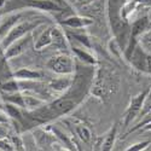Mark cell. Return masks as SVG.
<instances>
[{"label": "cell", "instance_id": "5b68a950", "mask_svg": "<svg viewBox=\"0 0 151 151\" xmlns=\"http://www.w3.org/2000/svg\"><path fill=\"white\" fill-rule=\"evenodd\" d=\"M33 134L37 146L40 149H42L44 151H57L55 149V144H60V143L48 128L47 129L37 128L33 132Z\"/></svg>", "mask_w": 151, "mask_h": 151}, {"label": "cell", "instance_id": "2e32d148", "mask_svg": "<svg viewBox=\"0 0 151 151\" xmlns=\"http://www.w3.org/2000/svg\"><path fill=\"white\" fill-rule=\"evenodd\" d=\"M71 52L75 55V57L79 58L81 62H83L85 64H87V65L96 67L98 64L97 58L93 55H91L90 52H87L86 50H83V48H79L76 46H71Z\"/></svg>", "mask_w": 151, "mask_h": 151}, {"label": "cell", "instance_id": "cb8c5ba5", "mask_svg": "<svg viewBox=\"0 0 151 151\" xmlns=\"http://www.w3.org/2000/svg\"><path fill=\"white\" fill-rule=\"evenodd\" d=\"M151 144L150 140H144V142H139V143H135L132 144L131 146H128L124 151H144L146 147H149V145Z\"/></svg>", "mask_w": 151, "mask_h": 151}, {"label": "cell", "instance_id": "6da1fadb", "mask_svg": "<svg viewBox=\"0 0 151 151\" xmlns=\"http://www.w3.org/2000/svg\"><path fill=\"white\" fill-rule=\"evenodd\" d=\"M121 80L117 71L108 64H100L94 71L90 92L102 102L108 100L117 93Z\"/></svg>", "mask_w": 151, "mask_h": 151}, {"label": "cell", "instance_id": "f1b7e54d", "mask_svg": "<svg viewBox=\"0 0 151 151\" xmlns=\"http://www.w3.org/2000/svg\"><path fill=\"white\" fill-rule=\"evenodd\" d=\"M79 3H81V4H86V3H90V1H92V0H78Z\"/></svg>", "mask_w": 151, "mask_h": 151}, {"label": "cell", "instance_id": "8fae6325", "mask_svg": "<svg viewBox=\"0 0 151 151\" xmlns=\"http://www.w3.org/2000/svg\"><path fill=\"white\" fill-rule=\"evenodd\" d=\"M14 78L18 81H40L44 74L39 70H33L29 68H21L14 71Z\"/></svg>", "mask_w": 151, "mask_h": 151}, {"label": "cell", "instance_id": "ba28073f", "mask_svg": "<svg viewBox=\"0 0 151 151\" xmlns=\"http://www.w3.org/2000/svg\"><path fill=\"white\" fill-rule=\"evenodd\" d=\"M26 6L36 9V10H41L46 12H63L64 9L59 6L57 3H55L53 0H27Z\"/></svg>", "mask_w": 151, "mask_h": 151}, {"label": "cell", "instance_id": "4fadbf2b", "mask_svg": "<svg viewBox=\"0 0 151 151\" xmlns=\"http://www.w3.org/2000/svg\"><path fill=\"white\" fill-rule=\"evenodd\" d=\"M7 58L5 55V50L1 46V41H0V85L14 79V73L11 71L9 64H7Z\"/></svg>", "mask_w": 151, "mask_h": 151}, {"label": "cell", "instance_id": "d6986e66", "mask_svg": "<svg viewBox=\"0 0 151 151\" xmlns=\"http://www.w3.org/2000/svg\"><path fill=\"white\" fill-rule=\"evenodd\" d=\"M74 131H75V134L78 135V138L81 142H83L86 144H90L92 142V131L87 124H85V123L75 124Z\"/></svg>", "mask_w": 151, "mask_h": 151}, {"label": "cell", "instance_id": "9a60e30c", "mask_svg": "<svg viewBox=\"0 0 151 151\" xmlns=\"http://www.w3.org/2000/svg\"><path fill=\"white\" fill-rule=\"evenodd\" d=\"M73 81H74V79H71V78H57V79H53L50 81L48 88L53 90L55 92H59V93L64 92L65 93L71 87Z\"/></svg>", "mask_w": 151, "mask_h": 151}, {"label": "cell", "instance_id": "7c38bea8", "mask_svg": "<svg viewBox=\"0 0 151 151\" xmlns=\"http://www.w3.org/2000/svg\"><path fill=\"white\" fill-rule=\"evenodd\" d=\"M51 36H52V45L56 46L57 48L60 50H67L69 48V42H68V36L63 32L62 28L58 26L51 27Z\"/></svg>", "mask_w": 151, "mask_h": 151}, {"label": "cell", "instance_id": "83f0119b", "mask_svg": "<svg viewBox=\"0 0 151 151\" xmlns=\"http://www.w3.org/2000/svg\"><path fill=\"white\" fill-rule=\"evenodd\" d=\"M133 3L142 4V5H146V6H151V0H133Z\"/></svg>", "mask_w": 151, "mask_h": 151}, {"label": "cell", "instance_id": "9c48e42d", "mask_svg": "<svg viewBox=\"0 0 151 151\" xmlns=\"http://www.w3.org/2000/svg\"><path fill=\"white\" fill-rule=\"evenodd\" d=\"M48 129L55 134V137L58 139V142H59L63 146H64L65 149H68V150H70V151H79V146L75 144V142L71 139V137L68 135L64 131L59 129L57 126H51V127H48Z\"/></svg>", "mask_w": 151, "mask_h": 151}, {"label": "cell", "instance_id": "7a4b0ae2", "mask_svg": "<svg viewBox=\"0 0 151 151\" xmlns=\"http://www.w3.org/2000/svg\"><path fill=\"white\" fill-rule=\"evenodd\" d=\"M46 67L51 71H53L58 75H63V76L71 75L76 71L75 60L68 53H59V55L51 57L47 60Z\"/></svg>", "mask_w": 151, "mask_h": 151}, {"label": "cell", "instance_id": "44dd1931", "mask_svg": "<svg viewBox=\"0 0 151 151\" xmlns=\"http://www.w3.org/2000/svg\"><path fill=\"white\" fill-rule=\"evenodd\" d=\"M0 92L1 93H16V92H21V87L18 81L14 78L0 85Z\"/></svg>", "mask_w": 151, "mask_h": 151}, {"label": "cell", "instance_id": "7402d4cb", "mask_svg": "<svg viewBox=\"0 0 151 151\" xmlns=\"http://www.w3.org/2000/svg\"><path fill=\"white\" fill-rule=\"evenodd\" d=\"M68 37H71V39L76 40L78 42H80L81 45H83L86 48H91V42L88 36H86L83 34H74V33H65Z\"/></svg>", "mask_w": 151, "mask_h": 151}, {"label": "cell", "instance_id": "ffe728a7", "mask_svg": "<svg viewBox=\"0 0 151 151\" xmlns=\"http://www.w3.org/2000/svg\"><path fill=\"white\" fill-rule=\"evenodd\" d=\"M50 45H52V36H51V27L50 28H46L40 35L39 37L36 39L35 41V50L36 51H40V50L45 48V47H48Z\"/></svg>", "mask_w": 151, "mask_h": 151}, {"label": "cell", "instance_id": "4dcf8cb0", "mask_svg": "<svg viewBox=\"0 0 151 151\" xmlns=\"http://www.w3.org/2000/svg\"><path fill=\"white\" fill-rule=\"evenodd\" d=\"M57 151H70V150H68V149H59V150H57Z\"/></svg>", "mask_w": 151, "mask_h": 151}, {"label": "cell", "instance_id": "5bb4252c", "mask_svg": "<svg viewBox=\"0 0 151 151\" xmlns=\"http://www.w3.org/2000/svg\"><path fill=\"white\" fill-rule=\"evenodd\" d=\"M116 137H117V124H114L104 137L102 143L99 144V151H112L116 142Z\"/></svg>", "mask_w": 151, "mask_h": 151}, {"label": "cell", "instance_id": "e0dca14e", "mask_svg": "<svg viewBox=\"0 0 151 151\" xmlns=\"http://www.w3.org/2000/svg\"><path fill=\"white\" fill-rule=\"evenodd\" d=\"M1 109L4 110V112L11 119H14L21 123H24V117H23V112L21 111V108L15 105V104H11L7 102H4L3 104H0Z\"/></svg>", "mask_w": 151, "mask_h": 151}, {"label": "cell", "instance_id": "4316f807", "mask_svg": "<svg viewBox=\"0 0 151 151\" xmlns=\"http://www.w3.org/2000/svg\"><path fill=\"white\" fill-rule=\"evenodd\" d=\"M143 39H144V41H146L149 45H151V30H149V32H146V33L143 34Z\"/></svg>", "mask_w": 151, "mask_h": 151}, {"label": "cell", "instance_id": "f546056e", "mask_svg": "<svg viewBox=\"0 0 151 151\" xmlns=\"http://www.w3.org/2000/svg\"><path fill=\"white\" fill-rule=\"evenodd\" d=\"M5 1H6V0H0V9L3 7V5L5 4Z\"/></svg>", "mask_w": 151, "mask_h": 151}, {"label": "cell", "instance_id": "ac0fdd59", "mask_svg": "<svg viewBox=\"0 0 151 151\" xmlns=\"http://www.w3.org/2000/svg\"><path fill=\"white\" fill-rule=\"evenodd\" d=\"M24 104H26V111H33L41 108L44 104H46V102L39 96L24 93Z\"/></svg>", "mask_w": 151, "mask_h": 151}, {"label": "cell", "instance_id": "d4e9b609", "mask_svg": "<svg viewBox=\"0 0 151 151\" xmlns=\"http://www.w3.org/2000/svg\"><path fill=\"white\" fill-rule=\"evenodd\" d=\"M10 138H11V140H12V143H14L17 151H24V145H23V142L19 138V135L14 134V135H10Z\"/></svg>", "mask_w": 151, "mask_h": 151}, {"label": "cell", "instance_id": "3957f363", "mask_svg": "<svg viewBox=\"0 0 151 151\" xmlns=\"http://www.w3.org/2000/svg\"><path fill=\"white\" fill-rule=\"evenodd\" d=\"M42 23V21H39V22H35V21H21L19 23H17L16 26L12 28L7 35L1 39V46L4 47V50H6L12 42H15L16 40L21 39V37L26 36L27 34L32 33L37 26H40Z\"/></svg>", "mask_w": 151, "mask_h": 151}, {"label": "cell", "instance_id": "52a82bcc", "mask_svg": "<svg viewBox=\"0 0 151 151\" xmlns=\"http://www.w3.org/2000/svg\"><path fill=\"white\" fill-rule=\"evenodd\" d=\"M22 17H23L22 12H12V14H9L7 16H5L4 19H1V22H0V40L4 39L7 35V33L17 23L22 21Z\"/></svg>", "mask_w": 151, "mask_h": 151}, {"label": "cell", "instance_id": "603a6c76", "mask_svg": "<svg viewBox=\"0 0 151 151\" xmlns=\"http://www.w3.org/2000/svg\"><path fill=\"white\" fill-rule=\"evenodd\" d=\"M0 151H17L10 137L0 138Z\"/></svg>", "mask_w": 151, "mask_h": 151}, {"label": "cell", "instance_id": "277c9868", "mask_svg": "<svg viewBox=\"0 0 151 151\" xmlns=\"http://www.w3.org/2000/svg\"><path fill=\"white\" fill-rule=\"evenodd\" d=\"M149 92H150V87L131 98L129 104H128L127 109H126L124 114H123V127L124 128L129 127V124L140 115V111L143 109L144 102H145Z\"/></svg>", "mask_w": 151, "mask_h": 151}, {"label": "cell", "instance_id": "484cf974", "mask_svg": "<svg viewBox=\"0 0 151 151\" xmlns=\"http://www.w3.org/2000/svg\"><path fill=\"white\" fill-rule=\"evenodd\" d=\"M9 123V116H6L5 112H0V124Z\"/></svg>", "mask_w": 151, "mask_h": 151}, {"label": "cell", "instance_id": "8992f818", "mask_svg": "<svg viewBox=\"0 0 151 151\" xmlns=\"http://www.w3.org/2000/svg\"><path fill=\"white\" fill-rule=\"evenodd\" d=\"M32 40H33V36H32V33H29L26 36H23V37H21V39L16 40L15 42H12L5 50L6 58L7 59H12V58H15V57H18L23 52H26V50L32 44Z\"/></svg>", "mask_w": 151, "mask_h": 151}, {"label": "cell", "instance_id": "30bf717a", "mask_svg": "<svg viewBox=\"0 0 151 151\" xmlns=\"http://www.w3.org/2000/svg\"><path fill=\"white\" fill-rule=\"evenodd\" d=\"M62 24L64 27L71 28V29H80L86 28L93 24V19L90 17H82V16H70L62 21Z\"/></svg>", "mask_w": 151, "mask_h": 151}]
</instances>
